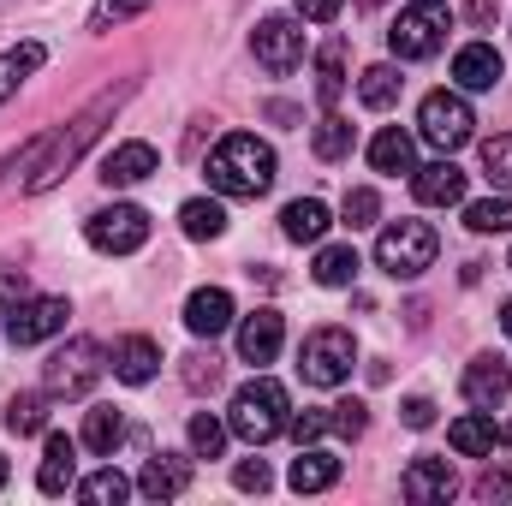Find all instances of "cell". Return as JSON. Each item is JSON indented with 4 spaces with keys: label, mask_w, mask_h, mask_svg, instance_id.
I'll return each instance as SVG.
<instances>
[{
    "label": "cell",
    "mask_w": 512,
    "mask_h": 506,
    "mask_svg": "<svg viewBox=\"0 0 512 506\" xmlns=\"http://www.w3.org/2000/svg\"><path fill=\"white\" fill-rule=\"evenodd\" d=\"M120 441H126V417H120L114 405H90V411H84V447L108 459Z\"/></svg>",
    "instance_id": "4316f807"
},
{
    "label": "cell",
    "mask_w": 512,
    "mask_h": 506,
    "mask_svg": "<svg viewBox=\"0 0 512 506\" xmlns=\"http://www.w3.org/2000/svg\"><path fill=\"white\" fill-rule=\"evenodd\" d=\"M286 429H292V441H298V447H310V441H322L328 417H322V411H292V417H286Z\"/></svg>",
    "instance_id": "b9f144b4"
},
{
    "label": "cell",
    "mask_w": 512,
    "mask_h": 506,
    "mask_svg": "<svg viewBox=\"0 0 512 506\" xmlns=\"http://www.w3.org/2000/svg\"><path fill=\"white\" fill-rule=\"evenodd\" d=\"M155 370H161V346H155L149 334H126V340L114 346V376H120V381L143 387Z\"/></svg>",
    "instance_id": "603a6c76"
},
{
    "label": "cell",
    "mask_w": 512,
    "mask_h": 506,
    "mask_svg": "<svg viewBox=\"0 0 512 506\" xmlns=\"http://www.w3.org/2000/svg\"><path fill=\"white\" fill-rule=\"evenodd\" d=\"M417 131H423V143H435L441 155H453V149L471 143L477 114H471V102H465L459 90H435V96H423V108H417Z\"/></svg>",
    "instance_id": "52a82bcc"
},
{
    "label": "cell",
    "mask_w": 512,
    "mask_h": 506,
    "mask_svg": "<svg viewBox=\"0 0 512 506\" xmlns=\"http://www.w3.org/2000/svg\"><path fill=\"white\" fill-rule=\"evenodd\" d=\"M447 30H453V6H447V0H411V6L393 18L387 48H393L399 60H429V54H441Z\"/></svg>",
    "instance_id": "277c9868"
},
{
    "label": "cell",
    "mask_w": 512,
    "mask_h": 506,
    "mask_svg": "<svg viewBox=\"0 0 512 506\" xmlns=\"http://www.w3.org/2000/svg\"><path fill=\"white\" fill-rule=\"evenodd\" d=\"M233 483H239L245 495H262V489H268V465H262V459H245V465L233 471Z\"/></svg>",
    "instance_id": "ee69618b"
},
{
    "label": "cell",
    "mask_w": 512,
    "mask_h": 506,
    "mask_svg": "<svg viewBox=\"0 0 512 506\" xmlns=\"http://www.w3.org/2000/svg\"><path fill=\"white\" fill-rule=\"evenodd\" d=\"M352 364H358V340H352V328H310L304 334V346H298V370L310 387H340V381H352Z\"/></svg>",
    "instance_id": "5b68a950"
},
{
    "label": "cell",
    "mask_w": 512,
    "mask_h": 506,
    "mask_svg": "<svg viewBox=\"0 0 512 506\" xmlns=\"http://www.w3.org/2000/svg\"><path fill=\"white\" fill-rule=\"evenodd\" d=\"M280 340H286V322H280V310H268V304L239 322V358H245V364H274Z\"/></svg>",
    "instance_id": "5bb4252c"
},
{
    "label": "cell",
    "mask_w": 512,
    "mask_h": 506,
    "mask_svg": "<svg viewBox=\"0 0 512 506\" xmlns=\"http://www.w3.org/2000/svg\"><path fill=\"white\" fill-rule=\"evenodd\" d=\"M286 417H292V393H286L274 376H256V381H245V387L233 393L227 429H233L239 441H251V447H268V441L286 429Z\"/></svg>",
    "instance_id": "3957f363"
},
{
    "label": "cell",
    "mask_w": 512,
    "mask_h": 506,
    "mask_svg": "<svg viewBox=\"0 0 512 506\" xmlns=\"http://www.w3.org/2000/svg\"><path fill=\"white\" fill-rule=\"evenodd\" d=\"M84 239L96 245L102 256H131L149 245V215L137 203H114V209H96L84 221Z\"/></svg>",
    "instance_id": "9c48e42d"
},
{
    "label": "cell",
    "mask_w": 512,
    "mask_h": 506,
    "mask_svg": "<svg viewBox=\"0 0 512 506\" xmlns=\"http://www.w3.org/2000/svg\"><path fill=\"white\" fill-rule=\"evenodd\" d=\"M483 173L512 197V137H489V143H483Z\"/></svg>",
    "instance_id": "74e56055"
},
{
    "label": "cell",
    "mask_w": 512,
    "mask_h": 506,
    "mask_svg": "<svg viewBox=\"0 0 512 506\" xmlns=\"http://www.w3.org/2000/svg\"><path fill=\"white\" fill-rule=\"evenodd\" d=\"M179 227H185V239H221L227 233V209L215 197H191L179 209Z\"/></svg>",
    "instance_id": "f1b7e54d"
},
{
    "label": "cell",
    "mask_w": 512,
    "mask_h": 506,
    "mask_svg": "<svg viewBox=\"0 0 512 506\" xmlns=\"http://www.w3.org/2000/svg\"><path fill=\"white\" fill-rule=\"evenodd\" d=\"M465 227H471V233H512V197L465 203Z\"/></svg>",
    "instance_id": "836d02e7"
},
{
    "label": "cell",
    "mask_w": 512,
    "mask_h": 506,
    "mask_svg": "<svg viewBox=\"0 0 512 506\" xmlns=\"http://www.w3.org/2000/svg\"><path fill=\"white\" fill-rule=\"evenodd\" d=\"M435 251H441V239H435L429 221H393L382 239H376V262H382L393 280H417L435 262Z\"/></svg>",
    "instance_id": "8992f818"
},
{
    "label": "cell",
    "mask_w": 512,
    "mask_h": 506,
    "mask_svg": "<svg viewBox=\"0 0 512 506\" xmlns=\"http://www.w3.org/2000/svg\"><path fill=\"white\" fill-rule=\"evenodd\" d=\"M6 429H12V435H42V429H48V399H42V393H12Z\"/></svg>",
    "instance_id": "1f68e13d"
},
{
    "label": "cell",
    "mask_w": 512,
    "mask_h": 506,
    "mask_svg": "<svg viewBox=\"0 0 512 506\" xmlns=\"http://www.w3.org/2000/svg\"><path fill=\"white\" fill-rule=\"evenodd\" d=\"M126 96H131V84H120V90L96 96V102H90V108H84V114H78L72 126L60 131V137H42V161L30 167V179H24V185H30V191H54V185H60V179H66V173L78 167V155H84V149H90V143L102 137V126L114 120V108H120Z\"/></svg>",
    "instance_id": "6da1fadb"
},
{
    "label": "cell",
    "mask_w": 512,
    "mask_h": 506,
    "mask_svg": "<svg viewBox=\"0 0 512 506\" xmlns=\"http://www.w3.org/2000/svg\"><path fill=\"white\" fill-rule=\"evenodd\" d=\"M358 6H382V0H358Z\"/></svg>",
    "instance_id": "816d5d0a"
},
{
    "label": "cell",
    "mask_w": 512,
    "mask_h": 506,
    "mask_svg": "<svg viewBox=\"0 0 512 506\" xmlns=\"http://www.w3.org/2000/svg\"><path fill=\"white\" fill-rule=\"evenodd\" d=\"M340 215H346V227H376V221H382V197H376L370 185H358V191H346Z\"/></svg>",
    "instance_id": "8d00e7d4"
},
{
    "label": "cell",
    "mask_w": 512,
    "mask_h": 506,
    "mask_svg": "<svg viewBox=\"0 0 512 506\" xmlns=\"http://www.w3.org/2000/svg\"><path fill=\"white\" fill-rule=\"evenodd\" d=\"M358 268H364V262H358L352 245H322V251H316V280H322V286H352Z\"/></svg>",
    "instance_id": "4dcf8cb0"
},
{
    "label": "cell",
    "mask_w": 512,
    "mask_h": 506,
    "mask_svg": "<svg viewBox=\"0 0 512 506\" xmlns=\"http://www.w3.org/2000/svg\"><path fill=\"white\" fill-rule=\"evenodd\" d=\"M185 387L191 393H215L221 387V364L215 358H185Z\"/></svg>",
    "instance_id": "60d3db41"
},
{
    "label": "cell",
    "mask_w": 512,
    "mask_h": 506,
    "mask_svg": "<svg viewBox=\"0 0 512 506\" xmlns=\"http://www.w3.org/2000/svg\"><path fill=\"white\" fill-rule=\"evenodd\" d=\"M209 185L215 197H262L274 185V149L256 131H233L209 155Z\"/></svg>",
    "instance_id": "7a4b0ae2"
},
{
    "label": "cell",
    "mask_w": 512,
    "mask_h": 506,
    "mask_svg": "<svg viewBox=\"0 0 512 506\" xmlns=\"http://www.w3.org/2000/svg\"><path fill=\"white\" fill-rule=\"evenodd\" d=\"M507 268H512V256H507Z\"/></svg>",
    "instance_id": "f5cc1de1"
},
{
    "label": "cell",
    "mask_w": 512,
    "mask_h": 506,
    "mask_svg": "<svg viewBox=\"0 0 512 506\" xmlns=\"http://www.w3.org/2000/svg\"><path fill=\"white\" fill-rule=\"evenodd\" d=\"M298 18H310V24H328V18H340V0H298Z\"/></svg>",
    "instance_id": "7dc6e473"
},
{
    "label": "cell",
    "mask_w": 512,
    "mask_h": 506,
    "mask_svg": "<svg viewBox=\"0 0 512 506\" xmlns=\"http://www.w3.org/2000/svg\"><path fill=\"white\" fill-rule=\"evenodd\" d=\"M328 429H340L346 441H358V435L370 429V405H364V399H340L334 417H328Z\"/></svg>",
    "instance_id": "f35d334b"
},
{
    "label": "cell",
    "mask_w": 512,
    "mask_h": 506,
    "mask_svg": "<svg viewBox=\"0 0 512 506\" xmlns=\"http://www.w3.org/2000/svg\"><path fill=\"white\" fill-rule=\"evenodd\" d=\"M328 227H334V215H328V203H316V197H298V203L280 209V233H286L292 245H322Z\"/></svg>",
    "instance_id": "ac0fdd59"
},
{
    "label": "cell",
    "mask_w": 512,
    "mask_h": 506,
    "mask_svg": "<svg viewBox=\"0 0 512 506\" xmlns=\"http://www.w3.org/2000/svg\"><path fill=\"white\" fill-rule=\"evenodd\" d=\"M334 483H340V459L322 453L316 441L298 447V459H292V489H298V495H322V489H334Z\"/></svg>",
    "instance_id": "7402d4cb"
},
{
    "label": "cell",
    "mask_w": 512,
    "mask_h": 506,
    "mask_svg": "<svg viewBox=\"0 0 512 506\" xmlns=\"http://www.w3.org/2000/svg\"><path fill=\"white\" fill-rule=\"evenodd\" d=\"M24 298V268H0V316Z\"/></svg>",
    "instance_id": "bcb514c9"
},
{
    "label": "cell",
    "mask_w": 512,
    "mask_h": 506,
    "mask_svg": "<svg viewBox=\"0 0 512 506\" xmlns=\"http://www.w3.org/2000/svg\"><path fill=\"white\" fill-rule=\"evenodd\" d=\"M42 60H48L42 42H18V48H6V54H0V102H12L18 84H24L30 72H42Z\"/></svg>",
    "instance_id": "484cf974"
},
{
    "label": "cell",
    "mask_w": 512,
    "mask_h": 506,
    "mask_svg": "<svg viewBox=\"0 0 512 506\" xmlns=\"http://www.w3.org/2000/svg\"><path fill=\"white\" fill-rule=\"evenodd\" d=\"M185 435H191V453H197V459H221V447H227V423H221L215 411H197Z\"/></svg>",
    "instance_id": "e575fe53"
},
{
    "label": "cell",
    "mask_w": 512,
    "mask_h": 506,
    "mask_svg": "<svg viewBox=\"0 0 512 506\" xmlns=\"http://www.w3.org/2000/svg\"><path fill=\"white\" fill-rule=\"evenodd\" d=\"M501 441H512V423H507V429H501Z\"/></svg>",
    "instance_id": "f907efd6"
},
{
    "label": "cell",
    "mask_w": 512,
    "mask_h": 506,
    "mask_svg": "<svg viewBox=\"0 0 512 506\" xmlns=\"http://www.w3.org/2000/svg\"><path fill=\"white\" fill-rule=\"evenodd\" d=\"M66 316H72L66 298H30V292H24V298L0 316V328H6L12 346H42V340H54V334L66 328Z\"/></svg>",
    "instance_id": "30bf717a"
},
{
    "label": "cell",
    "mask_w": 512,
    "mask_h": 506,
    "mask_svg": "<svg viewBox=\"0 0 512 506\" xmlns=\"http://www.w3.org/2000/svg\"><path fill=\"white\" fill-rule=\"evenodd\" d=\"M72 477H78V441H72V435H48V453H42L36 489H42V495H66Z\"/></svg>",
    "instance_id": "ffe728a7"
},
{
    "label": "cell",
    "mask_w": 512,
    "mask_h": 506,
    "mask_svg": "<svg viewBox=\"0 0 512 506\" xmlns=\"http://www.w3.org/2000/svg\"><path fill=\"white\" fill-rule=\"evenodd\" d=\"M501 54H495V42H465L459 54H453V84L459 90H495L501 84Z\"/></svg>",
    "instance_id": "2e32d148"
},
{
    "label": "cell",
    "mask_w": 512,
    "mask_h": 506,
    "mask_svg": "<svg viewBox=\"0 0 512 506\" xmlns=\"http://www.w3.org/2000/svg\"><path fill=\"white\" fill-rule=\"evenodd\" d=\"M459 387H465V399H471L477 411H495V405H507L512 399V370L507 364H495V358H477Z\"/></svg>",
    "instance_id": "e0dca14e"
},
{
    "label": "cell",
    "mask_w": 512,
    "mask_h": 506,
    "mask_svg": "<svg viewBox=\"0 0 512 506\" xmlns=\"http://www.w3.org/2000/svg\"><path fill=\"white\" fill-rule=\"evenodd\" d=\"M399 495L417 506H435V501H453L459 495V477H453V465L447 459H411L405 465V477H399Z\"/></svg>",
    "instance_id": "7c38bea8"
},
{
    "label": "cell",
    "mask_w": 512,
    "mask_h": 506,
    "mask_svg": "<svg viewBox=\"0 0 512 506\" xmlns=\"http://www.w3.org/2000/svg\"><path fill=\"white\" fill-rule=\"evenodd\" d=\"M477 495H483V501H512V471H483Z\"/></svg>",
    "instance_id": "f6af8a7d"
},
{
    "label": "cell",
    "mask_w": 512,
    "mask_h": 506,
    "mask_svg": "<svg viewBox=\"0 0 512 506\" xmlns=\"http://www.w3.org/2000/svg\"><path fill=\"white\" fill-rule=\"evenodd\" d=\"M0 489H6V459H0Z\"/></svg>",
    "instance_id": "681fc988"
},
{
    "label": "cell",
    "mask_w": 512,
    "mask_h": 506,
    "mask_svg": "<svg viewBox=\"0 0 512 506\" xmlns=\"http://www.w3.org/2000/svg\"><path fill=\"white\" fill-rule=\"evenodd\" d=\"M185 328H191L197 340L227 334V328H233V292H227V286H197V292L185 298Z\"/></svg>",
    "instance_id": "4fadbf2b"
},
{
    "label": "cell",
    "mask_w": 512,
    "mask_h": 506,
    "mask_svg": "<svg viewBox=\"0 0 512 506\" xmlns=\"http://www.w3.org/2000/svg\"><path fill=\"white\" fill-rule=\"evenodd\" d=\"M370 167L376 173H411L417 167V143H411V131H399V126H382L376 131V143H370Z\"/></svg>",
    "instance_id": "d4e9b609"
},
{
    "label": "cell",
    "mask_w": 512,
    "mask_h": 506,
    "mask_svg": "<svg viewBox=\"0 0 512 506\" xmlns=\"http://www.w3.org/2000/svg\"><path fill=\"white\" fill-rule=\"evenodd\" d=\"M78 495H84L90 506H108V501L120 506V501L131 495V483L120 477V471H114V465H108V471H96V477H84V483H78Z\"/></svg>",
    "instance_id": "d590c367"
},
{
    "label": "cell",
    "mask_w": 512,
    "mask_h": 506,
    "mask_svg": "<svg viewBox=\"0 0 512 506\" xmlns=\"http://www.w3.org/2000/svg\"><path fill=\"white\" fill-rule=\"evenodd\" d=\"M102 358H108V352H102L96 340H66V346L48 358V370H42L48 393H54V399H84V393L102 381V370H108Z\"/></svg>",
    "instance_id": "ba28073f"
},
{
    "label": "cell",
    "mask_w": 512,
    "mask_h": 506,
    "mask_svg": "<svg viewBox=\"0 0 512 506\" xmlns=\"http://www.w3.org/2000/svg\"><path fill=\"white\" fill-rule=\"evenodd\" d=\"M251 54L262 60V72H274V78L298 72V60H304V30H298V18H262L256 36H251Z\"/></svg>",
    "instance_id": "8fae6325"
},
{
    "label": "cell",
    "mask_w": 512,
    "mask_h": 506,
    "mask_svg": "<svg viewBox=\"0 0 512 506\" xmlns=\"http://www.w3.org/2000/svg\"><path fill=\"white\" fill-rule=\"evenodd\" d=\"M501 328H507V340H512V298H507V310H501Z\"/></svg>",
    "instance_id": "c3c4849f"
},
{
    "label": "cell",
    "mask_w": 512,
    "mask_h": 506,
    "mask_svg": "<svg viewBox=\"0 0 512 506\" xmlns=\"http://www.w3.org/2000/svg\"><path fill=\"white\" fill-rule=\"evenodd\" d=\"M149 0H96V12H90V30H114V24H126L137 18Z\"/></svg>",
    "instance_id": "ab89813d"
},
{
    "label": "cell",
    "mask_w": 512,
    "mask_h": 506,
    "mask_svg": "<svg viewBox=\"0 0 512 506\" xmlns=\"http://www.w3.org/2000/svg\"><path fill=\"white\" fill-rule=\"evenodd\" d=\"M137 489H143L149 501H173V495H185V489H191V459H179V453H155V459L143 465Z\"/></svg>",
    "instance_id": "d6986e66"
},
{
    "label": "cell",
    "mask_w": 512,
    "mask_h": 506,
    "mask_svg": "<svg viewBox=\"0 0 512 506\" xmlns=\"http://www.w3.org/2000/svg\"><path fill=\"white\" fill-rule=\"evenodd\" d=\"M161 167V155H155V143H120L108 161H102V179L120 191V185H143L149 173Z\"/></svg>",
    "instance_id": "44dd1931"
},
{
    "label": "cell",
    "mask_w": 512,
    "mask_h": 506,
    "mask_svg": "<svg viewBox=\"0 0 512 506\" xmlns=\"http://www.w3.org/2000/svg\"><path fill=\"white\" fill-rule=\"evenodd\" d=\"M399 417H405V429H429V423H435V399H423V393H411V399L399 405Z\"/></svg>",
    "instance_id": "7bdbcfd3"
},
{
    "label": "cell",
    "mask_w": 512,
    "mask_h": 506,
    "mask_svg": "<svg viewBox=\"0 0 512 506\" xmlns=\"http://www.w3.org/2000/svg\"><path fill=\"white\" fill-rule=\"evenodd\" d=\"M340 90H346V42H328V48L316 54V102L334 108Z\"/></svg>",
    "instance_id": "83f0119b"
},
{
    "label": "cell",
    "mask_w": 512,
    "mask_h": 506,
    "mask_svg": "<svg viewBox=\"0 0 512 506\" xmlns=\"http://www.w3.org/2000/svg\"><path fill=\"white\" fill-rule=\"evenodd\" d=\"M447 441H453V453H465V459H489V453H495V441H501V429H495V417H489V411H471V417H453Z\"/></svg>",
    "instance_id": "cb8c5ba5"
},
{
    "label": "cell",
    "mask_w": 512,
    "mask_h": 506,
    "mask_svg": "<svg viewBox=\"0 0 512 506\" xmlns=\"http://www.w3.org/2000/svg\"><path fill=\"white\" fill-rule=\"evenodd\" d=\"M358 102L376 108V114L393 108V102H399V66H370V72L358 78Z\"/></svg>",
    "instance_id": "d6a6232c"
},
{
    "label": "cell",
    "mask_w": 512,
    "mask_h": 506,
    "mask_svg": "<svg viewBox=\"0 0 512 506\" xmlns=\"http://www.w3.org/2000/svg\"><path fill=\"white\" fill-rule=\"evenodd\" d=\"M310 149H316L322 161H346V155H352V120H340V114L328 108L322 126L310 131Z\"/></svg>",
    "instance_id": "f546056e"
},
{
    "label": "cell",
    "mask_w": 512,
    "mask_h": 506,
    "mask_svg": "<svg viewBox=\"0 0 512 506\" xmlns=\"http://www.w3.org/2000/svg\"><path fill=\"white\" fill-rule=\"evenodd\" d=\"M411 191L429 209H453V203H465V173L453 161H429V167H411Z\"/></svg>",
    "instance_id": "9a60e30c"
}]
</instances>
